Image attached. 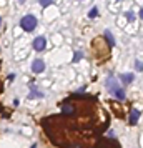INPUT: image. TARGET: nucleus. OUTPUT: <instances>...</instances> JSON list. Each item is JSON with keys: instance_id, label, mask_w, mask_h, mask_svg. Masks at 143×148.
Returning <instances> with one entry per match:
<instances>
[{"instance_id": "6", "label": "nucleus", "mask_w": 143, "mask_h": 148, "mask_svg": "<svg viewBox=\"0 0 143 148\" xmlns=\"http://www.w3.org/2000/svg\"><path fill=\"white\" fill-rule=\"evenodd\" d=\"M73 111H75V108H73L72 105H68V103L63 105V115H72Z\"/></svg>"}, {"instance_id": "11", "label": "nucleus", "mask_w": 143, "mask_h": 148, "mask_svg": "<svg viewBox=\"0 0 143 148\" xmlns=\"http://www.w3.org/2000/svg\"><path fill=\"white\" fill-rule=\"evenodd\" d=\"M30 97H42V93H38L37 90H35V87H32V95Z\"/></svg>"}, {"instance_id": "5", "label": "nucleus", "mask_w": 143, "mask_h": 148, "mask_svg": "<svg viewBox=\"0 0 143 148\" xmlns=\"http://www.w3.org/2000/svg\"><path fill=\"white\" fill-rule=\"evenodd\" d=\"M138 118H140V111H138V110H133V111H132V117H130V123L135 125V123L138 121Z\"/></svg>"}, {"instance_id": "14", "label": "nucleus", "mask_w": 143, "mask_h": 148, "mask_svg": "<svg viewBox=\"0 0 143 148\" xmlns=\"http://www.w3.org/2000/svg\"><path fill=\"white\" fill-rule=\"evenodd\" d=\"M0 22H2V20H0Z\"/></svg>"}, {"instance_id": "7", "label": "nucleus", "mask_w": 143, "mask_h": 148, "mask_svg": "<svg viewBox=\"0 0 143 148\" xmlns=\"http://www.w3.org/2000/svg\"><path fill=\"white\" fill-rule=\"evenodd\" d=\"M105 37H106V42L110 43V47H115V40H113V37H112V33H110V32H105Z\"/></svg>"}, {"instance_id": "10", "label": "nucleus", "mask_w": 143, "mask_h": 148, "mask_svg": "<svg viewBox=\"0 0 143 148\" xmlns=\"http://www.w3.org/2000/svg\"><path fill=\"white\" fill-rule=\"evenodd\" d=\"M52 2L53 0H40V5L42 7H48V5H52Z\"/></svg>"}, {"instance_id": "9", "label": "nucleus", "mask_w": 143, "mask_h": 148, "mask_svg": "<svg viewBox=\"0 0 143 148\" xmlns=\"http://www.w3.org/2000/svg\"><path fill=\"white\" fill-rule=\"evenodd\" d=\"M122 80H123L125 83H130V82L133 80V75H130V73H126L125 77H122Z\"/></svg>"}, {"instance_id": "4", "label": "nucleus", "mask_w": 143, "mask_h": 148, "mask_svg": "<svg viewBox=\"0 0 143 148\" xmlns=\"http://www.w3.org/2000/svg\"><path fill=\"white\" fill-rule=\"evenodd\" d=\"M32 70H33L35 73L43 72V70H45V63H43V60H35V62L32 63Z\"/></svg>"}, {"instance_id": "2", "label": "nucleus", "mask_w": 143, "mask_h": 148, "mask_svg": "<svg viewBox=\"0 0 143 148\" xmlns=\"http://www.w3.org/2000/svg\"><path fill=\"white\" fill-rule=\"evenodd\" d=\"M20 27L25 30V32H32V30H35V27H37V19L33 15H25L23 19L20 20Z\"/></svg>"}, {"instance_id": "12", "label": "nucleus", "mask_w": 143, "mask_h": 148, "mask_svg": "<svg viewBox=\"0 0 143 148\" xmlns=\"http://www.w3.org/2000/svg\"><path fill=\"white\" fill-rule=\"evenodd\" d=\"M135 65H136V68H138V70H140V72H142V63H140V62H136Z\"/></svg>"}, {"instance_id": "3", "label": "nucleus", "mask_w": 143, "mask_h": 148, "mask_svg": "<svg viewBox=\"0 0 143 148\" xmlns=\"http://www.w3.org/2000/svg\"><path fill=\"white\" fill-rule=\"evenodd\" d=\"M45 47H47V42H45V38H43V37H37V38L33 40V48L37 50V52L45 50Z\"/></svg>"}, {"instance_id": "13", "label": "nucleus", "mask_w": 143, "mask_h": 148, "mask_svg": "<svg viewBox=\"0 0 143 148\" xmlns=\"http://www.w3.org/2000/svg\"><path fill=\"white\" fill-rule=\"evenodd\" d=\"M19 2H20V3H23V2H25V0H19Z\"/></svg>"}, {"instance_id": "8", "label": "nucleus", "mask_w": 143, "mask_h": 148, "mask_svg": "<svg viewBox=\"0 0 143 148\" xmlns=\"http://www.w3.org/2000/svg\"><path fill=\"white\" fill-rule=\"evenodd\" d=\"M96 15H98V9H96V7H93V9L88 12V17H90V19H95Z\"/></svg>"}, {"instance_id": "1", "label": "nucleus", "mask_w": 143, "mask_h": 148, "mask_svg": "<svg viewBox=\"0 0 143 148\" xmlns=\"http://www.w3.org/2000/svg\"><path fill=\"white\" fill-rule=\"evenodd\" d=\"M106 85H108V90H110L118 100H125V92L120 88V85L116 83V80H115L113 77H110V78L106 80Z\"/></svg>"}]
</instances>
